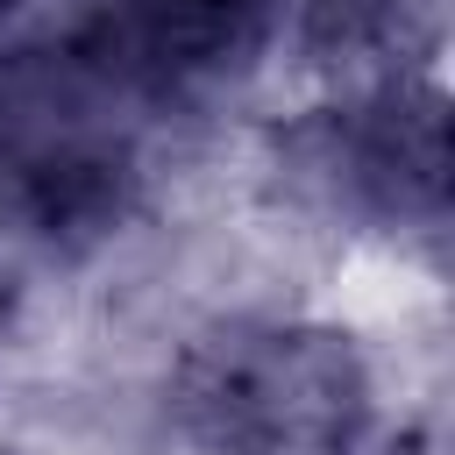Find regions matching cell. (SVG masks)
<instances>
[{"label":"cell","instance_id":"2","mask_svg":"<svg viewBox=\"0 0 455 455\" xmlns=\"http://www.w3.org/2000/svg\"><path fill=\"white\" fill-rule=\"evenodd\" d=\"M256 28L263 0H100L64 43V71L100 92L164 100L235 64Z\"/></svg>","mask_w":455,"mask_h":455},{"label":"cell","instance_id":"1","mask_svg":"<svg viewBox=\"0 0 455 455\" xmlns=\"http://www.w3.org/2000/svg\"><path fill=\"white\" fill-rule=\"evenodd\" d=\"M348 405V370L320 341L277 327L220 334L185 370V412L228 455H313L341 434Z\"/></svg>","mask_w":455,"mask_h":455}]
</instances>
